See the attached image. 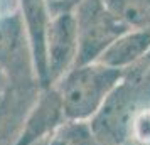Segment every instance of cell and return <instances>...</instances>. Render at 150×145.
Returning <instances> with one entry per match:
<instances>
[{
  "label": "cell",
  "instance_id": "cell-1",
  "mask_svg": "<svg viewBox=\"0 0 150 145\" xmlns=\"http://www.w3.org/2000/svg\"><path fill=\"white\" fill-rule=\"evenodd\" d=\"M123 73L122 69L110 68L101 62L74 66L54 84L66 118L73 122H89L116 90Z\"/></svg>",
  "mask_w": 150,
  "mask_h": 145
},
{
  "label": "cell",
  "instance_id": "cell-2",
  "mask_svg": "<svg viewBox=\"0 0 150 145\" xmlns=\"http://www.w3.org/2000/svg\"><path fill=\"white\" fill-rule=\"evenodd\" d=\"M73 12L78 27L76 66L96 62L120 35L130 30L108 10L105 0H79Z\"/></svg>",
  "mask_w": 150,
  "mask_h": 145
},
{
  "label": "cell",
  "instance_id": "cell-3",
  "mask_svg": "<svg viewBox=\"0 0 150 145\" xmlns=\"http://www.w3.org/2000/svg\"><path fill=\"white\" fill-rule=\"evenodd\" d=\"M78 27L73 10L51 14L46 32V81L44 88L54 86L76 66Z\"/></svg>",
  "mask_w": 150,
  "mask_h": 145
},
{
  "label": "cell",
  "instance_id": "cell-4",
  "mask_svg": "<svg viewBox=\"0 0 150 145\" xmlns=\"http://www.w3.org/2000/svg\"><path fill=\"white\" fill-rule=\"evenodd\" d=\"M41 91L37 81H5L0 90V145H15L35 98Z\"/></svg>",
  "mask_w": 150,
  "mask_h": 145
},
{
  "label": "cell",
  "instance_id": "cell-5",
  "mask_svg": "<svg viewBox=\"0 0 150 145\" xmlns=\"http://www.w3.org/2000/svg\"><path fill=\"white\" fill-rule=\"evenodd\" d=\"M68 118L64 115L59 93L54 86L41 88L15 145H35L61 127Z\"/></svg>",
  "mask_w": 150,
  "mask_h": 145
},
{
  "label": "cell",
  "instance_id": "cell-6",
  "mask_svg": "<svg viewBox=\"0 0 150 145\" xmlns=\"http://www.w3.org/2000/svg\"><path fill=\"white\" fill-rule=\"evenodd\" d=\"M22 24L29 41L34 73L39 86L44 88L46 81V32L51 21V8L47 0H19Z\"/></svg>",
  "mask_w": 150,
  "mask_h": 145
},
{
  "label": "cell",
  "instance_id": "cell-7",
  "mask_svg": "<svg viewBox=\"0 0 150 145\" xmlns=\"http://www.w3.org/2000/svg\"><path fill=\"white\" fill-rule=\"evenodd\" d=\"M150 52V27L147 29H132L120 35L110 46L96 62L115 69L132 68L133 64L143 59Z\"/></svg>",
  "mask_w": 150,
  "mask_h": 145
},
{
  "label": "cell",
  "instance_id": "cell-8",
  "mask_svg": "<svg viewBox=\"0 0 150 145\" xmlns=\"http://www.w3.org/2000/svg\"><path fill=\"white\" fill-rule=\"evenodd\" d=\"M105 5L130 30L150 27V0H105Z\"/></svg>",
  "mask_w": 150,
  "mask_h": 145
},
{
  "label": "cell",
  "instance_id": "cell-9",
  "mask_svg": "<svg viewBox=\"0 0 150 145\" xmlns=\"http://www.w3.org/2000/svg\"><path fill=\"white\" fill-rule=\"evenodd\" d=\"M35 145H100L88 122L66 120L49 137Z\"/></svg>",
  "mask_w": 150,
  "mask_h": 145
},
{
  "label": "cell",
  "instance_id": "cell-10",
  "mask_svg": "<svg viewBox=\"0 0 150 145\" xmlns=\"http://www.w3.org/2000/svg\"><path fill=\"white\" fill-rule=\"evenodd\" d=\"M4 83H5V78H4V74H2V73H0V86H2Z\"/></svg>",
  "mask_w": 150,
  "mask_h": 145
},
{
  "label": "cell",
  "instance_id": "cell-11",
  "mask_svg": "<svg viewBox=\"0 0 150 145\" xmlns=\"http://www.w3.org/2000/svg\"><path fill=\"white\" fill-rule=\"evenodd\" d=\"M123 145H140V144H135V142H128V144H123Z\"/></svg>",
  "mask_w": 150,
  "mask_h": 145
},
{
  "label": "cell",
  "instance_id": "cell-12",
  "mask_svg": "<svg viewBox=\"0 0 150 145\" xmlns=\"http://www.w3.org/2000/svg\"><path fill=\"white\" fill-rule=\"evenodd\" d=\"M0 25H2V24H0Z\"/></svg>",
  "mask_w": 150,
  "mask_h": 145
}]
</instances>
